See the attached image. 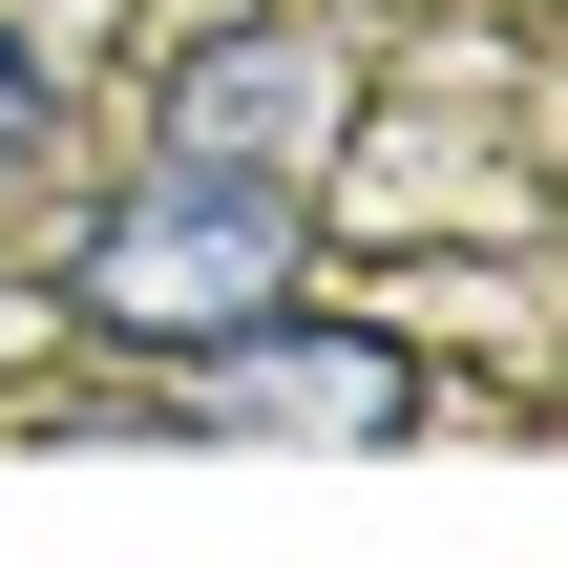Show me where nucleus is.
Segmentation results:
<instances>
[{
	"mask_svg": "<svg viewBox=\"0 0 568 568\" xmlns=\"http://www.w3.org/2000/svg\"><path fill=\"white\" fill-rule=\"evenodd\" d=\"M274 295H295V169H232V148H148L63 253V316L105 358H190V337H232Z\"/></svg>",
	"mask_w": 568,
	"mask_h": 568,
	"instance_id": "1",
	"label": "nucleus"
},
{
	"mask_svg": "<svg viewBox=\"0 0 568 568\" xmlns=\"http://www.w3.org/2000/svg\"><path fill=\"white\" fill-rule=\"evenodd\" d=\"M169 422H190V443H400V422H422V358L274 295V316H232V337L169 358Z\"/></svg>",
	"mask_w": 568,
	"mask_h": 568,
	"instance_id": "2",
	"label": "nucleus"
},
{
	"mask_svg": "<svg viewBox=\"0 0 568 568\" xmlns=\"http://www.w3.org/2000/svg\"><path fill=\"white\" fill-rule=\"evenodd\" d=\"M316 126H337L316 42H190V63H169V148H232V169H295Z\"/></svg>",
	"mask_w": 568,
	"mask_h": 568,
	"instance_id": "3",
	"label": "nucleus"
},
{
	"mask_svg": "<svg viewBox=\"0 0 568 568\" xmlns=\"http://www.w3.org/2000/svg\"><path fill=\"white\" fill-rule=\"evenodd\" d=\"M42 148H63V84H42V42L0 21V169H42Z\"/></svg>",
	"mask_w": 568,
	"mask_h": 568,
	"instance_id": "4",
	"label": "nucleus"
}]
</instances>
